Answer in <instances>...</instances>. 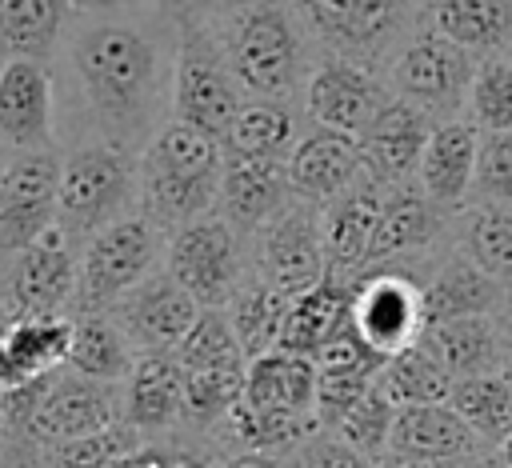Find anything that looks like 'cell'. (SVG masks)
<instances>
[{"instance_id": "obj_1", "label": "cell", "mask_w": 512, "mask_h": 468, "mask_svg": "<svg viewBox=\"0 0 512 468\" xmlns=\"http://www.w3.org/2000/svg\"><path fill=\"white\" fill-rule=\"evenodd\" d=\"M176 44L180 8L172 0L80 4L48 64L60 148L112 144L140 156L172 120Z\"/></svg>"}, {"instance_id": "obj_2", "label": "cell", "mask_w": 512, "mask_h": 468, "mask_svg": "<svg viewBox=\"0 0 512 468\" xmlns=\"http://www.w3.org/2000/svg\"><path fill=\"white\" fill-rule=\"evenodd\" d=\"M200 16V12H196ZM244 100H296L312 72V40L288 0H236L204 16Z\"/></svg>"}, {"instance_id": "obj_3", "label": "cell", "mask_w": 512, "mask_h": 468, "mask_svg": "<svg viewBox=\"0 0 512 468\" xmlns=\"http://www.w3.org/2000/svg\"><path fill=\"white\" fill-rule=\"evenodd\" d=\"M224 180V144L168 120L140 152V212L172 236L176 228L216 212Z\"/></svg>"}, {"instance_id": "obj_4", "label": "cell", "mask_w": 512, "mask_h": 468, "mask_svg": "<svg viewBox=\"0 0 512 468\" xmlns=\"http://www.w3.org/2000/svg\"><path fill=\"white\" fill-rule=\"evenodd\" d=\"M132 212H140V156L112 144L60 148L56 228L76 248Z\"/></svg>"}, {"instance_id": "obj_5", "label": "cell", "mask_w": 512, "mask_h": 468, "mask_svg": "<svg viewBox=\"0 0 512 468\" xmlns=\"http://www.w3.org/2000/svg\"><path fill=\"white\" fill-rule=\"evenodd\" d=\"M300 16L312 48L324 56L356 60L380 72L384 56L392 60L396 48L416 32L412 20L424 12V0H288Z\"/></svg>"}, {"instance_id": "obj_6", "label": "cell", "mask_w": 512, "mask_h": 468, "mask_svg": "<svg viewBox=\"0 0 512 468\" xmlns=\"http://www.w3.org/2000/svg\"><path fill=\"white\" fill-rule=\"evenodd\" d=\"M244 92L220 52L212 24L196 12H180V44L172 68V120L224 144Z\"/></svg>"}, {"instance_id": "obj_7", "label": "cell", "mask_w": 512, "mask_h": 468, "mask_svg": "<svg viewBox=\"0 0 512 468\" xmlns=\"http://www.w3.org/2000/svg\"><path fill=\"white\" fill-rule=\"evenodd\" d=\"M164 244L168 236L144 212H132L96 232L88 244H80L76 296L68 316L108 312L124 292H132L144 276H152L164 264Z\"/></svg>"}, {"instance_id": "obj_8", "label": "cell", "mask_w": 512, "mask_h": 468, "mask_svg": "<svg viewBox=\"0 0 512 468\" xmlns=\"http://www.w3.org/2000/svg\"><path fill=\"white\" fill-rule=\"evenodd\" d=\"M476 64H480L476 56H468L464 48L448 44L444 36H436L432 28L420 24L388 60L384 80H388L392 96H400L404 104L424 112L432 124H448V120L464 116Z\"/></svg>"}, {"instance_id": "obj_9", "label": "cell", "mask_w": 512, "mask_h": 468, "mask_svg": "<svg viewBox=\"0 0 512 468\" xmlns=\"http://www.w3.org/2000/svg\"><path fill=\"white\" fill-rule=\"evenodd\" d=\"M164 272L200 308H228V300L236 296V288L252 268H248L244 236L220 212H208L168 236Z\"/></svg>"}, {"instance_id": "obj_10", "label": "cell", "mask_w": 512, "mask_h": 468, "mask_svg": "<svg viewBox=\"0 0 512 468\" xmlns=\"http://www.w3.org/2000/svg\"><path fill=\"white\" fill-rule=\"evenodd\" d=\"M432 256L424 260H396L356 272V300H352V328L356 336L376 348L380 356H392L424 336V296L420 284L428 276Z\"/></svg>"}, {"instance_id": "obj_11", "label": "cell", "mask_w": 512, "mask_h": 468, "mask_svg": "<svg viewBox=\"0 0 512 468\" xmlns=\"http://www.w3.org/2000/svg\"><path fill=\"white\" fill-rule=\"evenodd\" d=\"M80 248L60 232H44L36 244L0 256V304L12 320L28 316H68L76 296Z\"/></svg>"}, {"instance_id": "obj_12", "label": "cell", "mask_w": 512, "mask_h": 468, "mask_svg": "<svg viewBox=\"0 0 512 468\" xmlns=\"http://www.w3.org/2000/svg\"><path fill=\"white\" fill-rule=\"evenodd\" d=\"M388 100L392 88L376 68L340 56H320L300 92L304 120L312 128H328L344 136H360Z\"/></svg>"}, {"instance_id": "obj_13", "label": "cell", "mask_w": 512, "mask_h": 468, "mask_svg": "<svg viewBox=\"0 0 512 468\" xmlns=\"http://www.w3.org/2000/svg\"><path fill=\"white\" fill-rule=\"evenodd\" d=\"M248 268L268 280L272 288L296 296L328 276L324 260V236H320V208L292 200L272 224L256 232V244L248 248Z\"/></svg>"}, {"instance_id": "obj_14", "label": "cell", "mask_w": 512, "mask_h": 468, "mask_svg": "<svg viewBox=\"0 0 512 468\" xmlns=\"http://www.w3.org/2000/svg\"><path fill=\"white\" fill-rule=\"evenodd\" d=\"M56 188L60 148L8 156L0 176V256H12L56 228Z\"/></svg>"}, {"instance_id": "obj_15", "label": "cell", "mask_w": 512, "mask_h": 468, "mask_svg": "<svg viewBox=\"0 0 512 468\" xmlns=\"http://www.w3.org/2000/svg\"><path fill=\"white\" fill-rule=\"evenodd\" d=\"M112 324L124 332V340L136 348V356L144 352H176V344L188 336V328L200 316V304L164 272V264L144 276L132 292H124L112 308H108Z\"/></svg>"}, {"instance_id": "obj_16", "label": "cell", "mask_w": 512, "mask_h": 468, "mask_svg": "<svg viewBox=\"0 0 512 468\" xmlns=\"http://www.w3.org/2000/svg\"><path fill=\"white\" fill-rule=\"evenodd\" d=\"M120 420H124L120 384H100V380H88V376L60 368L48 380V392L32 416L28 440L36 448H52V444H68V440L104 432Z\"/></svg>"}, {"instance_id": "obj_17", "label": "cell", "mask_w": 512, "mask_h": 468, "mask_svg": "<svg viewBox=\"0 0 512 468\" xmlns=\"http://www.w3.org/2000/svg\"><path fill=\"white\" fill-rule=\"evenodd\" d=\"M0 144L8 152L60 148L52 68L36 60L0 64Z\"/></svg>"}, {"instance_id": "obj_18", "label": "cell", "mask_w": 512, "mask_h": 468, "mask_svg": "<svg viewBox=\"0 0 512 468\" xmlns=\"http://www.w3.org/2000/svg\"><path fill=\"white\" fill-rule=\"evenodd\" d=\"M456 216H460V212H456ZM456 216L444 212V208H436V204L416 188V180L388 188V192H384L380 220H376V232H372V244H368L364 268L432 256V248H440V236L452 232ZM364 268H360V272H364Z\"/></svg>"}, {"instance_id": "obj_19", "label": "cell", "mask_w": 512, "mask_h": 468, "mask_svg": "<svg viewBox=\"0 0 512 468\" xmlns=\"http://www.w3.org/2000/svg\"><path fill=\"white\" fill-rule=\"evenodd\" d=\"M292 200L296 196H292L288 164L284 160H260V156L224 152V180H220V204H216V212L240 236H256Z\"/></svg>"}, {"instance_id": "obj_20", "label": "cell", "mask_w": 512, "mask_h": 468, "mask_svg": "<svg viewBox=\"0 0 512 468\" xmlns=\"http://www.w3.org/2000/svg\"><path fill=\"white\" fill-rule=\"evenodd\" d=\"M432 128L436 124L424 112H416L412 104H404L400 96H392L372 116V124L356 136L364 172L372 180H380L384 188H396V184L416 180V168H420V156L428 148Z\"/></svg>"}, {"instance_id": "obj_21", "label": "cell", "mask_w": 512, "mask_h": 468, "mask_svg": "<svg viewBox=\"0 0 512 468\" xmlns=\"http://www.w3.org/2000/svg\"><path fill=\"white\" fill-rule=\"evenodd\" d=\"M288 184L292 196L304 204H328L340 192H348L360 176H364V160H360V144L356 136L344 132H328V128H304V136L296 140V148L288 152Z\"/></svg>"}, {"instance_id": "obj_22", "label": "cell", "mask_w": 512, "mask_h": 468, "mask_svg": "<svg viewBox=\"0 0 512 468\" xmlns=\"http://www.w3.org/2000/svg\"><path fill=\"white\" fill-rule=\"evenodd\" d=\"M480 160V132L460 116L448 124H436L428 136V148L416 168V188L444 212H464L472 204V180Z\"/></svg>"}, {"instance_id": "obj_23", "label": "cell", "mask_w": 512, "mask_h": 468, "mask_svg": "<svg viewBox=\"0 0 512 468\" xmlns=\"http://www.w3.org/2000/svg\"><path fill=\"white\" fill-rule=\"evenodd\" d=\"M384 192L388 188L364 172L348 192L320 204V236H324L328 272L356 276L364 268L368 244H372V232H376V220L384 208Z\"/></svg>"}, {"instance_id": "obj_24", "label": "cell", "mask_w": 512, "mask_h": 468, "mask_svg": "<svg viewBox=\"0 0 512 468\" xmlns=\"http://www.w3.org/2000/svg\"><path fill=\"white\" fill-rule=\"evenodd\" d=\"M352 300H356V280L336 276V272H328L320 284L296 292L288 300L276 348L316 360L320 348H328L336 336H344L352 328Z\"/></svg>"}, {"instance_id": "obj_25", "label": "cell", "mask_w": 512, "mask_h": 468, "mask_svg": "<svg viewBox=\"0 0 512 468\" xmlns=\"http://www.w3.org/2000/svg\"><path fill=\"white\" fill-rule=\"evenodd\" d=\"M124 424H132L144 440L180 428L184 412V368L172 352H144L136 356L128 380L120 384Z\"/></svg>"}, {"instance_id": "obj_26", "label": "cell", "mask_w": 512, "mask_h": 468, "mask_svg": "<svg viewBox=\"0 0 512 468\" xmlns=\"http://www.w3.org/2000/svg\"><path fill=\"white\" fill-rule=\"evenodd\" d=\"M420 296H424V324L432 328L464 316H496L504 300V284L484 276L460 252H448V256H432Z\"/></svg>"}, {"instance_id": "obj_27", "label": "cell", "mask_w": 512, "mask_h": 468, "mask_svg": "<svg viewBox=\"0 0 512 468\" xmlns=\"http://www.w3.org/2000/svg\"><path fill=\"white\" fill-rule=\"evenodd\" d=\"M420 344L440 360V368L452 380L508 372V332L496 316H464L424 328Z\"/></svg>"}, {"instance_id": "obj_28", "label": "cell", "mask_w": 512, "mask_h": 468, "mask_svg": "<svg viewBox=\"0 0 512 468\" xmlns=\"http://www.w3.org/2000/svg\"><path fill=\"white\" fill-rule=\"evenodd\" d=\"M420 16L424 28L476 60L512 48V0H424Z\"/></svg>"}, {"instance_id": "obj_29", "label": "cell", "mask_w": 512, "mask_h": 468, "mask_svg": "<svg viewBox=\"0 0 512 468\" xmlns=\"http://www.w3.org/2000/svg\"><path fill=\"white\" fill-rule=\"evenodd\" d=\"M76 8V0H0V64H52Z\"/></svg>"}, {"instance_id": "obj_30", "label": "cell", "mask_w": 512, "mask_h": 468, "mask_svg": "<svg viewBox=\"0 0 512 468\" xmlns=\"http://www.w3.org/2000/svg\"><path fill=\"white\" fill-rule=\"evenodd\" d=\"M480 440L468 432V424L444 404H420V408H400L388 440V456H408V460H456V456H476Z\"/></svg>"}, {"instance_id": "obj_31", "label": "cell", "mask_w": 512, "mask_h": 468, "mask_svg": "<svg viewBox=\"0 0 512 468\" xmlns=\"http://www.w3.org/2000/svg\"><path fill=\"white\" fill-rule=\"evenodd\" d=\"M244 404L316 416V360L296 352H264L244 368Z\"/></svg>"}, {"instance_id": "obj_32", "label": "cell", "mask_w": 512, "mask_h": 468, "mask_svg": "<svg viewBox=\"0 0 512 468\" xmlns=\"http://www.w3.org/2000/svg\"><path fill=\"white\" fill-rule=\"evenodd\" d=\"M300 120H304V108L296 100H244L224 136V152L288 160V152L304 136Z\"/></svg>"}, {"instance_id": "obj_33", "label": "cell", "mask_w": 512, "mask_h": 468, "mask_svg": "<svg viewBox=\"0 0 512 468\" xmlns=\"http://www.w3.org/2000/svg\"><path fill=\"white\" fill-rule=\"evenodd\" d=\"M136 364V348L124 340V332L112 324L108 312L72 316V344H68V372L100 380V384H124Z\"/></svg>"}, {"instance_id": "obj_34", "label": "cell", "mask_w": 512, "mask_h": 468, "mask_svg": "<svg viewBox=\"0 0 512 468\" xmlns=\"http://www.w3.org/2000/svg\"><path fill=\"white\" fill-rule=\"evenodd\" d=\"M456 252L484 276L512 284V204H468L456 224Z\"/></svg>"}, {"instance_id": "obj_35", "label": "cell", "mask_w": 512, "mask_h": 468, "mask_svg": "<svg viewBox=\"0 0 512 468\" xmlns=\"http://www.w3.org/2000/svg\"><path fill=\"white\" fill-rule=\"evenodd\" d=\"M288 292L272 288L268 280H260L256 272L244 276V284L236 288V296L228 300L224 316L240 340L244 360H256L264 352H272L280 344V328H284V312H288Z\"/></svg>"}, {"instance_id": "obj_36", "label": "cell", "mask_w": 512, "mask_h": 468, "mask_svg": "<svg viewBox=\"0 0 512 468\" xmlns=\"http://www.w3.org/2000/svg\"><path fill=\"white\" fill-rule=\"evenodd\" d=\"M448 408L468 424L480 448H500L512 436V376L488 372V376L452 380Z\"/></svg>"}, {"instance_id": "obj_37", "label": "cell", "mask_w": 512, "mask_h": 468, "mask_svg": "<svg viewBox=\"0 0 512 468\" xmlns=\"http://www.w3.org/2000/svg\"><path fill=\"white\" fill-rule=\"evenodd\" d=\"M376 388L400 412V408H420V404H444L448 392H452V376L416 340V344H408V348H400L384 360V368L376 376Z\"/></svg>"}, {"instance_id": "obj_38", "label": "cell", "mask_w": 512, "mask_h": 468, "mask_svg": "<svg viewBox=\"0 0 512 468\" xmlns=\"http://www.w3.org/2000/svg\"><path fill=\"white\" fill-rule=\"evenodd\" d=\"M228 436L236 440L240 452H296L308 436L320 432L316 416H296V412H276V408H256V404H236L224 420Z\"/></svg>"}, {"instance_id": "obj_39", "label": "cell", "mask_w": 512, "mask_h": 468, "mask_svg": "<svg viewBox=\"0 0 512 468\" xmlns=\"http://www.w3.org/2000/svg\"><path fill=\"white\" fill-rule=\"evenodd\" d=\"M172 356H176V364L184 372H236V368H248L224 308H200L196 324L188 328V336L176 344Z\"/></svg>"}, {"instance_id": "obj_40", "label": "cell", "mask_w": 512, "mask_h": 468, "mask_svg": "<svg viewBox=\"0 0 512 468\" xmlns=\"http://www.w3.org/2000/svg\"><path fill=\"white\" fill-rule=\"evenodd\" d=\"M244 396V368L236 372H184V412L180 424L196 432L224 428L228 412Z\"/></svg>"}, {"instance_id": "obj_41", "label": "cell", "mask_w": 512, "mask_h": 468, "mask_svg": "<svg viewBox=\"0 0 512 468\" xmlns=\"http://www.w3.org/2000/svg\"><path fill=\"white\" fill-rule=\"evenodd\" d=\"M464 120L480 136L512 132V60L508 56H492V60L476 64L468 104H464Z\"/></svg>"}, {"instance_id": "obj_42", "label": "cell", "mask_w": 512, "mask_h": 468, "mask_svg": "<svg viewBox=\"0 0 512 468\" xmlns=\"http://www.w3.org/2000/svg\"><path fill=\"white\" fill-rule=\"evenodd\" d=\"M392 424H396V408L388 404V396L372 384L332 428V436H340L348 448H356L360 456L384 464L388 456V440H392Z\"/></svg>"}, {"instance_id": "obj_43", "label": "cell", "mask_w": 512, "mask_h": 468, "mask_svg": "<svg viewBox=\"0 0 512 468\" xmlns=\"http://www.w3.org/2000/svg\"><path fill=\"white\" fill-rule=\"evenodd\" d=\"M144 444V436L132 428V424H112L104 432H92V436H80V440H68V444H52V448H40L44 464L48 468H112L120 456L136 452Z\"/></svg>"}, {"instance_id": "obj_44", "label": "cell", "mask_w": 512, "mask_h": 468, "mask_svg": "<svg viewBox=\"0 0 512 468\" xmlns=\"http://www.w3.org/2000/svg\"><path fill=\"white\" fill-rule=\"evenodd\" d=\"M472 204H512V132L480 136Z\"/></svg>"}, {"instance_id": "obj_45", "label": "cell", "mask_w": 512, "mask_h": 468, "mask_svg": "<svg viewBox=\"0 0 512 468\" xmlns=\"http://www.w3.org/2000/svg\"><path fill=\"white\" fill-rule=\"evenodd\" d=\"M112 468H212V460L200 448H188L176 440H144L136 452L120 456Z\"/></svg>"}, {"instance_id": "obj_46", "label": "cell", "mask_w": 512, "mask_h": 468, "mask_svg": "<svg viewBox=\"0 0 512 468\" xmlns=\"http://www.w3.org/2000/svg\"><path fill=\"white\" fill-rule=\"evenodd\" d=\"M296 468H380L376 460L360 456L332 432H316L296 448Z\"/></svg>"}, {"instance_id": "obj_47", "label": "cell", "mask_w": 512, "mask_h": 468, "mask_svg": "<svg viewBox=\"0 0 512 468\" xmlns=\"http://www.w3.org/2000/svg\"><path fill=\"white\" fill-rule=\"evenodd\" d=\"M0 468H48V464H44V456L32 440H4Z\"/></svg>"}, {"instance_id": "obj_48", "label": "cell", "mask_w": 512, "mask_h": 468, "mask_svg": "<svg viewBox=\"0 0 512 468\" xmlns=\"http://www.w3.org/2000/svg\"><path fill=\"white\" fill-rule=\"evenodd\" d=\"M380 468H488L480 456H456V460H408V456H384Z\"/></svg>"}, {"instance_id": "obj_49", "label": "cell", "mask_w": 512, "mask_h": 468, "mask_svg": "<svg viewBox=\"0 0 512 468\" xmlns=\"http://www.w3.org/2000/svg\"><path fill=\"white\" fill-rule=\"evenodd\" d=\"M212 468H288V464L268 452H232L228 460H212Z\"/></svg>"}, {"instance_id": "obj_50", "label": "cell", "mask_w": 512, "mask_h": 468, "mask_svg": "<svg viewBox=\"0 0 512 468\" xmlns=\"http://www.w3.org/2000/svg\"><path fill=\"white\" fill-rule=\"evenodd\" d=\"M180 12H200V16H208V12H220V8H228V4H236V0H172Z\"/></svg>"}, {"instance_id": "obj_51", "label": "cell", "mask_w": 512, "mask_h": 468, "mask_svg": "<svg viewBox=\"0 0 512 468\" xmlns=\"http://www.w3.org/2000/svg\"><path fill=\"white\" fill-rule=\"evenodd\" d=\"M496 320L504 324V332L512 336V284H504V300H500V312H496Z\"/></svg>"}, {"instance_id": "obj_52", "label": "cell", "mask_w": 512, "mask_h": 468, "mask_svg": "<svg viewBox=\"0 0 512 468\" xmlns=\"http://www.w3.org/2000/svg\"><path fill=\"white\" fill-rule=\"evenodd\" d=\"M496 452H500V468H512V436H508V440H504Z\"/></svg>"}, {"instance_id": "obj_53", "label": "cell", "mask_w": 512, "mask_h": 468, "mask_svg": "<svg viewBox=\"0 0 512 468\" xmlns=\"http://www.w3.org/2000/svg\"><path fill=\"white\" fill-rule=\"evenodd\" d=\"M76 4H144V0H76Z\"/></svg>"}, {"instance_id": "obj_54", "label": "cell", "mask_w": 512, "mask_h": 468, "mask_svg": "<svg viewBox=\"0 0 512 468\" xmlns=\"http://www.w3.org/2000/svg\"><path fill=\"white\" fill-rule=\"evenodd\" d=\"M8 156H12V152H8L4 144H0V176H4V168H8Z\"/></svg>"}, {"instance_id": "obj_55", "label": "cell", "mask_w": 512, "mask_h": 468, "mask_svg": "<svg viewBox=\"0 0 512 468\" xmlns=\"http://www.w3.org/2000/svg\"><path fill=\"white\" fill-rule=\"evenodd\" d=\"M512 340V336H508ZM508 376H512V344H508Z\"/></svg>"}, {"instance_id": "obj_56", "label": "cell", "mask_w": 512, "mask_h": 468, "mask_svg": "<svg viewBox=\"0 0 512 468\" xmlns=\"http://www.w3.org/2000/svg\"><path fill=\"white\" fill-rule=\"evenodd\" d=\"M0 448H4V428H0Z\"/></svg>"}, {"instance_id": "obj_57", "label": "cell", "mask_w": 512, "mask_h": 468, "mask_svg": "<svg viewBox=\"0 0 512 468\" xmlns=\"http://www.w3.org/2000/svg\"><path fill=\"white\" fill-rule=\"evenodd\" d=\"M508 60H512V56H508Z\"/></svg>"}]
</instances>
